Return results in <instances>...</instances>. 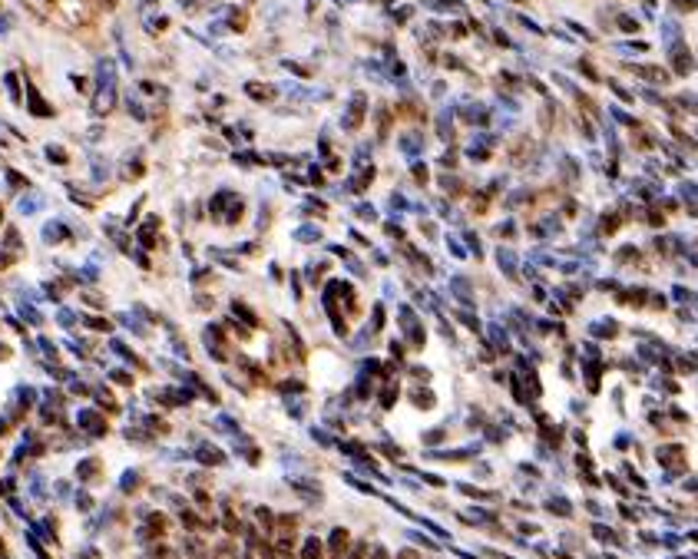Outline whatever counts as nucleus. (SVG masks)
Masks as SVG:
<instances>
[{
  "label": "nucleus",
  "mask_w": 698,
  "mask_h": 559,
  "mask_svg": "<svg viewBox=\"0 0 698 559\" xmlns=\"http://www.w3.org/2000/svg\"><path fill=\"white\" fill-rule=\"evenodd\" d=\"M116 103V73H113V63H99L96 73V96H93V113L96 116H106Z\"/></svg>",
  "instance_id": "f257e3e1"
},
{
  "label": "nucleus",
  "mask_w": 698,
  "mask_h": 559,
  "mask_svg": "<svg viewBox=\"0 0 698 559\" xmlns=\"http://www.w3.org/2000/svg\"><path fill=\"white\" fill-rule=\"evenodd\" d=\"M364 113H368V96H364V93H354V96L348 99L344 116H341V126L348 132H358L361 126H364Z\"/></svg>",
  "instance_id": "f03ea898"
},
{
  "label": "nucleus",
  "mask_w": 698,
  "mask_h": 559,
  "mask_svg": "<svg viewBox=\"0 0 698 559\" xmlns=\"http://www.w3.org/2000/svg\"><path fill=\"white\" fill-rule=\"evenodd\" d=\"M397 321L404 325V334L411 338V344H414V348H420V344H424V331H420V321H417L414 308H411V305H397Z\"/></svg>",
  "instance_id": "7ed1b4c3"
},
{
  "label": "nucleus",
  "mask_w": 698,
  "mask_h": 559,
  "mask_svg": "<svg viewBox=\"0 0 698 559\" xmlns=\"http://www.w3.org/2000/svg\"><path fill=\"white\" fill-rule=\"evenodd\" d=\"M325 311H328V318H331V328H335V334H348V328H344V318H341V308H338V291H335V282L325 288Z\"/></svg>",
  "instance_id": "20e7f679"
},
{
  "label": "nucleus",
  "mask_w": 698,
  "mask_h": 559,
  "mask_svg": "<svg viewBox=\"0 0 698 559\" xmlns=\"http://www.w3.org/2000/svg\"><path fill=\"white\" fill-rule=\"evenodd\" d=\"M450 295L457 298L463 308H473V288H470V278L467 275H450Z\"/></svg>",
  "instance_id": "39448f33"
},
{
  "label": "nucleus",
  "mask_w": 698,
  "mask_h": 559,
  "mask_svg": "<svg viewBox=\"0 0 698 559\" xmlns=\"http://www.w3.org/2000/svg\"><path fill=\"white\" fill-rule=\"evenodd\" d=\"M27 106H30V113L37 116V120H46V116H54V106L50 103H44V96L37 93V89L27 83Z\"/></svg>",
  "instance_id": "423d86ee"
},
{
  "label": "nucleus",
  "mask_w": 698,
  "mask_h": 559,
  "mask_svg": "<svg viewBox=\"0 0 698 559\" xmlns=\"http://www.w3.org/2000/svg\"><path fill=\"white\" fill-rule=\"evenodd\" d=\"M156 232H159V219H156V215H149V219H142V222H139V229H136V239H139L142 249H153V245H156Z\"/></svg>",
  "instance_id": "0eeeda50"
},
{
  "label": "nucleus",
  "mask_w": 698,
  "mask_h": 559,
  "mask_svg": "<svg viewBox=\"0 0 698 559\" xmlns=\"http://www.w3.org/2000/svg\"><path fill=\"white\" fill-rule=\"evenodd\" d=\"M493 258H497V268H500V272L506 275V278H516V252H513V249H506V245H500V249H497V255H493Z\"/></svg>",
  "instance_id": "6e6552de"
},
{
  "label": "nucleus",
  "mask_w": 698,
  "mask_h": 559,
  "mask_svg": "<svg viewBox=\"0 0 698 559\" xmlns=\"http://www.w3.org/2000/svg\"><path fill=\"white\" fill-rule=\"evenodd\" d=\"M374 182V165H358V176H351L348 179V189L354 192V196H361L364 189Z\"/></svg>",
  "instance_id": "1a4fd4ad"
},
{
  "label": "nucleus",
  "mask_w": 698,
  "mask_h": 559,
  "mask_svg": "<svg viewBox=\"0 0 698 559\" xmlns=\"http://www.w3.org/2000/svg\"><path fill=\"white\" fill-rule=\"evenodd\" d=\"M232 199H235V196H232L229 189H218L216 196L208 199V212H212V219H218V222H222V215H225V208H229V202H232Z\"/></svg>",
  "instance_id": "9d476101"
},
{
  "label": "nucleus",
  "mask_w": 698,
  "mask_h": 559,
  "mask_svg": "<svg viewBox=\"0 0 698 559\" xmlns=\"http://www.w3.org/2000/svg\"><path fill=\"white\" fill-rule=\"evenodd\" d=\"M202 341H206V348L212 351V358H216V361H222V358H225V351H222V331H218L216 325H208L206 334H202Z\"/></svg>",
  "instance_id": "9b49d317"
},
{
  "label": "nucleus",
  "mask_w": 698,
  "mask_h": 559,
  "mask_svg": "<svg viewBox=\"0 0 698 559\" xmlns=\"http://www.w3.org/2000/svg\"><path fill=\"white\" fill-rule=\"evenodd\" d=\"M44 241H70V229H66L63 222H46L44 225Z\"/></svg>",
  "instance_id": "f8f14e48"
},
{
  "label": "nucleus",
  "mask_w": 698,
  "mask_h": 559,
  "mask_svg": "<svg viewBox=\"0 0 698 559\" xmlns=\"http://www.w3.org/2000/svg\"><path fill=\"white\" fill-rule=\"evenodd\" d=\"M245 96H251L255 103H268V99H275V89L272 87H265V83H245Z\"/></svg>",
  "instance_id": "ddd939ff"
},
{
  "label": "nucleus",
  "mask_w": 698,
  "mask_h": 559,
  "mask_svg": "<svg viewBox=\"0 0 698 559\" xmlns=\"http://www.w3.org/2000/svg\"><path fill=\"white\" fill-rule=\"evenodd\" d=\"M242 212H245V202H242L239 196L229 202V208H225V215H222V225H235V222L242 219Z\"/></svg>",
  "instance_id": "4468645a"
},
{
  "label": "nucleus",
  "mask_w": 698,
  "mask_h": 559,
  "mask_svg": "<svg viewBox=\"0 0 698 559\" xmlns=\"http://www.w3.org/2000/svg\"><path fill=\"white\" fill-rule=\"evenodd\" d=\"M526 156H533V143H530V139H520V143L513 146L510 163H513V165H523V163H526Z\"/></svg>",
  "instance_id": "2eb2a0df"
},
{
  "label": "nucleus",
  "mask_w": 698,
  "mask_h": 559,
  "mask_svg": "<svg viewBox=\"0 0 698 559\" xmlns=\"http://www.w3.org/2000/svg\"><path fill=\"white\" fill-rule=\"evenodd\" d=\"M232 315H235L239 321H245L249 328H258V318L251 315V308H249V305H242V301H232Z\"/></svg>",
  "instance_id": "dca6fc26"
},
{
  "label": "nucleus",
  "mask_w": 698,
  "mask_h": 559,
  "mask_svg": "<svg viewBox=\"0 0 698 559\" xmlns=\"http://www.w3.org/2000/svg\"><path fill=\"white\" fill-rule=\"evenodd\" d=\"M321 556H325V549H321L318 536H308L305 546H301V559H321Z\"/></svg>",
  "instance_id": "f3484780"
},
{
  "label": "nucleus",
  "mask_w": 698,
  "mask_h": 559,
  "mask_svg": "<svg viewBox=\"0 0 698 559\" xmlns=\"http://www.w3.org/2000/svg\"><path fill=\"white\" fill-rule=\"evenodd\" d=\"M292 239L295 241H318L321 239V229H318V225H301V229L292 232Z\"/></svg>",
  "instance_id": "a211bd4d"
},
{
  "label": "nucleus",
  "mask_w": 698,
  "mask_h": 559,
  "mask_svg": "<svg viewBox=\"0 0 698 559\" xmlns=\"http://www.w3.org/2000/svg\"><path fill=\"white\" fill-rule=\"evenodd\" d=\"M328 546H331V556H341V549L348 546V529H335Z\"/></svg>",
  "instance_id": "6ab92c4d"
},
{
  "label": "nucleus",
  "mask_w": 698,
  "mask_h": 559,
  "mask_svg": "<svg viewBox=\"0 0 698 559\" xmlns=\"http://www.w3.org/2000/svg\"><path fill=\"white\" fill-rule=\"evenodd\" d=\"M401 153H407V156H417V153H420V139H417L414 132H407V136L401 139Z\"/></svg>",
  "instance_id": "aec40b11"
},
{
  "label": "nucleus",
  "mask_w": 698,
  "mask_h": 559,
  "mask_svg": "<svg viewBox=\"0 0 698 559\" xmlns=\"http://www.w3.org/2000/svg\"><path fill=\"white\" fill-rule=\"evenodd\" d=\"M454 318H457V321H463V325H467L470 331H480V318H477V315H473V311H470V308H463V311H457V315H454Z\"/></svg>",
  "instance_id": "412c9836"
},
{
  "label": "nucleus",
  "mask_w": 698,
  "mask_h": 559,
  "mask_svg": "<svg viewBox=\"0 0 698 559\" xmlns=\"http://www.w3.org/2000/svg\"><path fill=\"white\" fill-rule=\"evenodd\" d=\"M387 130H391V113L381 110L378 113V139H381V143L387 139Z\"/></svg>",
  "instance_id": "4be33fe9"
},
{
  "label": "nucleus",
  "mask_w": 698,
  "mask_h": 559,
  "mask_svg": "<svg viewBox=\"0 0 698 559\" xmlns=\"http://www.w3.org/2000/svg\"><path fill=\"white\" fill-rule=\"evenodd\" d=\"M523 202H530V192H526V189H516V192H510V196H506V202H503V206L516 208V206H523Z\"/></svg>",
  "instance_id": "5701e85b"
},
{
  "label": "nucleus",
  "mask_w": 698,
  "mask_h": 559,
  "mask_svg": "<svg viewBox=\"0 0 698 559\" xmlns=\"http://www.w3.org/2000/svg\"><path fill=\"white\" fill-rule=\"evenodd\" d=\"M80 321H83V325H89L93 331H109V328H113V325H109L106 318H96V315H83Z\"/></svg>",
  "instance_id": "b1692460"
},
{
  "label": "nucleus",
  "mask_w": 698,
  "mask_h": 559,
  "mask_svg": "<svg viewBox=\"0 0 698 559\" xmlns=\"http://www.w3.org/2000/svg\"><path fill=\"white\" fill-rule=\"evenodd\" d=\"M20 315H23L27 321H30V325H44V315H40V311H37L33 305H27V301L20 305Z\"/></svg>",
  "instance_id": "393cba45"
},
{
  "label": "nucleus",
  "mask_w": 698,
  "mask_h": 559,
  "mask_svg": "<svg viewBox=\"0 0 698 559\" xmlns=\"http://www.w3.org/2000/svg\"><path fill=\"white\" fill-rule=\"evenodd\" d=\"M592 334H599V338H602V334H609V338H612V334H616V321H592Z\"/></svg>",
  "instance_id": "a878e982"
},
{
  "label": "nucleus",
  "mask_w": 698,
  "mask_h": 559,
  "mask_svg": "<svg viewBox=\"0 0 698 559\" xmlns=\"http://www.w3.org/2000/svg\"><path fill=\"white\" fill-rule=\"evenodd\" d=\"M563 179H566V182H576V179H579L576 159H569V156H566V159H563Z\"/></svg>",
  "instance_id": "bb28decb"
},
{
  "label": "nucleus",
  "mask_w": 698,
  "mask_h": 559,
  "mask_svg": "<svg viewBox=\"0 0 698 559\" xmlns=\"http://www.w3.org/2000/svg\"><path fill=\"white\" fill-rule=\"evenodd\" d=\"M354 215H358V219H378V208H374V206H368V202H358V206H354Z\"/></svg>",
  "instance_id": "cd10ccee"
},
{
  "label": "nucleus",
  "mask_w": 698,
  "mask_h": 559,
  "mask_svg": "<svg viewBox=\"0 0 698 559\" xmlns=\"http://www.w3.org/2000/svg\"><path fill=\"white\" fill-rule=\"evenodd\" d=\"M381 325H384V305L378 301L374 311H371V325H368V331H381Z\"/></svg>",
  "instance_id": "c85d7f7f"
},
{
  "label": "nucleus",
  "mask_w": 698,
  "mask_h": 559,
  "mask_svg": "<svg viewBox=\"0 0 698 559\" xmlns=\"http://www.w3.org/2000/svg\"><path fill=\"white\" fill-rule=\"evenodd\" d=\"M4 83H7V89H11L13 103H20V83H17V77H13V73H7V77H4Z\"/></svg>",
  "instance_id": "c756f323"
},
{
  "label": "nucleus",
  "mask_w": 698,
  "mask_h": 559,
  "mask_svg": "<svg viewBox=\"0 0 698 559\" xmlns=\"http://www.w3.org/2000/svg\"><path fill=\"white\" fill-rule=\"evenodd\" d=\"M599 229H602V232H616V229H619V219H616V212H606V215H602V225H599Z\"/></svg>",
  "instance_id": "7c9ffc66"
},
{
  "label": "nucleus",
  "mask_w": 698,
  "mask_h": 559,
  "mask_svg": "<svg viewBox=\"0 0 698 559\" xmlns=\"http://www.w3.org/2000/svg\"><path fill=\"white\" fill-rule=\"evenodd\" d=\"M447 249H450V255H454V258H467V249H463L457 239H450V235H447Z\"/></svg>",
  "instance_id": "2f4dec72"
},
{
  "label": "nucleus",
  "mask_w": 698,
  "mask_h": 559,
  "mask_svg": "<svg viewBox=\"0 0 698 559\" xmlns=\"http://www.w3.org/2000/svg\"><path fill=\"white\" fill-rule=\"evenodd\" d=\"M368 549H371L368 543H354V549H351L344 559H368Z\"/></svg>",
  "instance_id": "473e14b6"
},
{
  "label": "nucleus",
  "mask_w": 698,
  "mask_h": 559,
  "mask_svg": "<svg viewBox=\"0 0 698 559\" xmlns=\"http://www.w3.org/2000/svg\"><path fill=\"white\" fill-rule=\"evenodd\" d=\"M212 258H218V262L225 265V268H239V262H235V258H229V255L222 252V249H212Z\"/></svg>",
  "instance_id": "72a5a7b5"
},
{
  "label": "nucleus",
  "mask_w": 698,
  "mask_h": 559,
  "mask_svg": "<svg viewBox=\"0 0 698 559\" xmlns=\"http://www.w3.org/2000/svg\"><path fill=\"white\" fill-rule=\"evenodd\" d=\"M513 232H516V225H513V219H506V222H500V225H497V235H500V239H510Z\"/></svg>",
  "instance_id": "f704fd0d"
},
{
  "label": "nucleus",
  "mask_w": 698,
  "mask_h": 559,
  "mask_svg": "<svg viewBox=\"0 0 698 559\" xmlns=\"http://www.w3.org/2000/svg\"><path fill=\"white\" fill-rule=\"evenodd\" d=\"M46 159H54V163H66V153L60 146H46Z\"/></svg>",
  "instance_id": "c9c22d12"
},
{
  "label": "nucleus",
  "mask_w": 698,
  "mask_h": 559,
  "mask_svg": "<svg viewBox=\"0 0 698 559\" xmlns=\"http://www.w3.org/2000/svg\"><path fill=\"white\" fill-rule=\"evenodd\" d=\"M411 172H414V179H417V182H427V176H430L424 163H414V165H411Z\"/></svg>",
  "instance_id": "e433bc0d"
},
{
  "label": "nucleus",
  "mask_w": 698,
  "mask_h": 559,
  "mask_svg": "<svg viewBox=\"0 0 698 559\" xmlns=\"http://www.w3.org/2000/svg\"><path fill=\"white\" fill-rule=\"evenodd\" d=\"M368 559H391V553H387V546H381V543H378L374 549H368Z\"/></svg>",
  "instance_id": "4c0bfd02"
},
{
  "label": "nucleus",
  "mask_w": 698,
  "mask_h": 559,
  "mask_svg": "<svg viewBox=\"0 0 698 559\" xmlns=\"http://www.w3.org/2000/svg\"><path fill=\"white\" fill-rule=\"evenodd\" d=\"M467 245H470V252L477 255V258H480V255H483V249H480V239H477V235H473V232H467Z\"/></svg>",
  "instance_id": "58836bf2"
},
{
  "label": "nucleus",
  "mask_w": 698,
  "mask_h": 559,
  "mask_svg": "<svg viewBox=\"0 0 698 559\" xmlns=\"http://www.w3.org/2000/svg\"><path fill=\"white\" fill-rule=\"evenodd\" d=\"M490 334H493V341H497V344H500V348H503V351H506V331H500V325H490Z\"/></svg>",
  "instance_id": "ea45409f"
},
{
  "label": "nucleus",
  "mask_w": 698,
  "mask_h": 559,
  "mask_svg": "<svg viewBox=\"0 0 698 559\" xmlns=\"http://www.w3.org/2000/svg\"><path fill=\"white\" fill-rule=\"evenodd\" d=\"M56 321H60V325H73L77 315H73V311H66V308H60V311H56Z\"/></svg>",
  "instance_id": "a19ab883"
},
{
  "label": "nucleus",
  "mask_w": 698,
  "mask_h": 559,
  "mask_svg": "<svg viewBox=\"0 0 698 559\" xmlns=\"http://www.w3.org/2000/svg\"><path fill=\"white\" fill-rule=\"evenodd\" d=\"M40 208V199H20V212H37Z\"/></svg>",
  "instance_id": "79ce46f5"
},
{
  "label": "nucleus",
  "mask_w": 698,
  "mask_h": 559,
  "mask_svg": "<svg viewBox=\"0 0 698 559\" xmlns=\"http://www.w3.org/2000/svg\"><path fill=\"white\" fill-rule=\"evenodd\" d=\"M212 556H216V559H235V549H232V546H218Z\"/></svg>",
  "instance_id": "37998d69"
},
{
  "label": "nucleus",
  "mask_w": 698,
  "mask_h": 559,
  "mask_svg": "<svg viewBox=\"0 0 698 559\" xmlns=\"http://www.w3.org/2000/svg\"><path fill=\"white\" fill-rule=\"evenodd\" d=\"M391 208H411V202H407L401 192H394V196H391Z\"/></svg>",
  "instance_id": "c03bdc74"
},
{
  "label": "nucleus",
  "mask_w": 698,
  "mask_h": 559,
  "mask_svg": "<svg viewBox=\"0 0 698 559\" xmlns=\"http://www.w3.org/2000/svg\"><path fill=\"white\" fill-rule=\"evenodd\" d=\"M80 275H83V282H96V278H99L96 265H87V268H83V272H80Z\"/></svg>",
  "instance_id": "a18cd8bd"
},
{
  "label": "nucleus",
  "mask_w": 698,
  "mask_h": 559,
  "mask_svg": "<svg viewBox=\"0 0 698 559\" xmlns=\"http://www.w3.org/2000/svg\"><path fill=\"white\" fill-rule=\"evenodd\" d=\"M288 285H292V295H295V301H298V298H301V282H298V272H292V282H288Z\"/></svg>",
  "instance_id": "49530a36"
},
{
  "label": "nucleus",
  "mask_w": 698,
  "mask_h": 559,
  "mask_svg": "<svg viewBox=\"0 0 698 559\" xmlns=\"http://www.w3.org/2000/svg\"><path fill=\"white\" fill-rule=\"evenodd\" d=\"M533 262H536V265H556V262H553V258H549V255H546V252H540V249H536V252H533Z\"/></svg>",
  "instance_id": "de8ad7c7"
},
{
  "label": "nucleus",
  "mask_w": 698,
  "mask_h": 559,
  "mask_svg": "<svg viewBox=\"0 0 698 559\" xmlns=\"http://www.w3.org/2000/svg\"><path fill=\"white\" fill-rule=\"evenodd\" d=\"M7 182H11V186H27V179H23V176H17L13 169H7Z\"/></svg>",
  "instance_id": "09e8293b"
},
{
  "label": "nucleus",
  "mask_w": 698,
  "mask_h": 559,
  "mask_svg": "<svg viewBox=\"0 0 698 559\" xmlns=\"http://www.w3.org/2000/svg\"><path fill=\"white\" fill-rule=\"evenodd\" d=\"M384 229H387V235H391V239H404V229H401V225H394V222H387Z\"/></svg>",
  "instance_id": "8fccbe9b"
},
{
  "label": "nucleus",
  "mask_w": 698,
  "mask_h": 559,
  "mask_svg": "<svg viewBox=\"0 0 698 559\" xmlns=\"http://www.w3.org/2000/svg\"><path fill=\"white\" fill-rule=\"evenodd\" d=\"M255 513H258V523L272 527V510H265V506H262V510H255Z\"/></svg>",
  "instance_id": "3c124183"
},
{
  "label": "nucleus",
  "mask_w": 698,
  "mask_h": 559,
  "mask_svg": "<svg viewBox=\"0 0 698 559\" xmlns=\"http://www.w3.org/2000/svg\"><path fill=\"white\" fill-rule=\"evenodd\" d=\"M619 27L622 30H639V23H635L632 17H619Z\"/></svg>",
  "instance_id": "603ef678"
},
{
  "label": "nucleus",
  "mask_w": 698,
  "mask_h": 559,
  "mask_svg": "<svg viewBox=\"0 0 698 559\" xmlns=\"http://www.w3.org/2000/svg\"><path fill=\"white\" fill-rule=\"evenodd\" d=\"M208 275H216V272H208V268H199V272L192 275V282H196V285H199V282H206Z\"/></svg>",
  "instance_id": "864d4df0"
},
{
  "label": "nucleus",
  "mask_w": 698,
  "mask_h": 559,
  "mask_svg": "<svg viewBox=\"0 0 698 559\" xmlns=\"http://www.w3.org/2000/svg\"><path fill=\"white\" fill-rule=\"evenodd\" d=\"M153 556H156V559H175V553H173V549H166V546H163V549H156Z\"/></svg>",
  "instance_id": "5fc2aeb1"
},
{
  "label": "nucleus",
  "mask_w": 698,
  "mask_h": 559,
  "mask_svg": "<svg viewBox=\"0 0 698 559\" xmlns=\"http://www.w3.org/2000/svg\"><path fill=\"white\" fill-rule=\"evenodd\" d=\"M235 252H242V255H251V252H255V241H242V245H239V249H235Z\"/></svg>",
  "instance_id": "6e6d98bb"
},
{
  "label": "nucleus",
  "mask_w": 698,
  "mask_h": 559,
  "mask_svg": "<svg viewBox=\"0 0 698 559\" xmlns=\"http://www.w3.org/2000/svg\"><path fill=\"white\" fill-rule=\"evenodd\" d=\"M308 182H315V186L321 182V172H318V165H311V172H308Z\"/></svg>",
  "instance_id": "4d7b16f0"
},
{
  "label": "nucleus",
  "mask_w": 698,
  "mask_h": 559,
  "mask_svg": "<svg viewBox=\"0 0 698 559\" xmlns=\"http://www.w3.org/2000/svg\"><path fill=\"white\" fill-rule=\"evenodd\" d=\"M553 328H559V325H553L549 318H540V331H553Z\"/></svg>",
  "instance_id": "13d9d810"
},
{
  "label": "nucleus",
  "mask_w": 698,
  "mask_h": 559,
  "mask_svg": "<svg viewBox=\"0 0 698 559\" xmlns=\"http://www.w3.org/2000/svg\"><path fill=\"white\" fill-rule=\"evenodd\" d=\"M397 559H420V556H417L414 549H401V553H397Z\"/></svg>",
  "instance_id": "bf43d9fd"
},
{
  "label": "nucleus",
  "mask_w": 698,
  "mask_h": 559,
  "mask_svg": "<svg viewBox=\"0 0 698 559\" xmlns=\"http://www.w3.org/2000/svg\"><path fill=\"white\" fill-rule=\"evenodd\" d=\"M533 298H536V301H543V298H546V291H543V288H540V285H533Z\"/></svg>",
  "instance_id": "052dcab7"
},
{
  "label": "nucleus",
  "mask_w": 698,
  "mask_h": 559,
  "mask_svg": "<svg viewBox=\"0 0 698 559\" xmlns=\"http://www.w3.org/2000/svg\"><path fill=\"white\" fill-rule=\"evenodd\" d=\"M0 222H4V208H0Z\"/></svg>",
  "instance_id": "680f3d73"
}]
</instances>
